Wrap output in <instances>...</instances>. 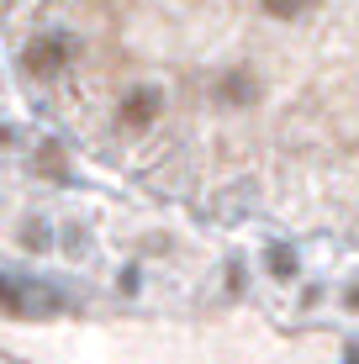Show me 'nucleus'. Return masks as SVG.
Segmentation results:
<instances>
[{
    "label": "nucleus",
    "instance_id": "obj_1",
    "mask_svg": "<svg viewBox=\"0 0 359 364\" xmlns=\"http://www.w3.org/2000/svg\"><path fill=\"white\" fill-rule=\"evenodd\" d=\"M69 37H58V32H48V37H37V43H27V74H37V80H53V74H64L69 69Z\"/></svg>",
    "mask_w": 359,
    "mask_h": 364
},
{
    "label": "nucleus",
    "instance_id": "obj_2",
    "mask_svg": "<svg viewBox=\"0 0 359 364\" xmlns=\"http://www.w3.org/2000/svg\"><path fill=\"white\" fill-rule=\"evenodd\" d=\"M164 111V95L159 90H148V85H138V90H127L122 95V106H117V122L127 132H143V127H154V117Z\"/></svg>",
    "mask_w": 359,
    "mask_h": 364
},
{
    "label": "nucleus",
    "instance_id": "obj_3",
    "mask_svg": "<svg viewBox=\"0 0 359 364\" xmlns=\"http://www.w3.org/2000/svg\"><path fill=\"white\" fill-rule=\"evenodd\" d=\"M254 95H259V85H254L249 69H227L217 80V100H222V106H249Z\"/></svg>",
    "mask_w": 359,
    "mask_h": 364
},
{
    "label": "nucleus",
    "instance_id": "obj_4",
    "mask_svg": "<svg viewBox=\"0 0 359 364\" xmlns=\"http://www.w3.org/2000/svg\"><path fill=\"white\" fill-rule=\"evenodd\" d=\"M259 6H264L275 21H291V16H301V11L312 6V0H259Z\"/></svg>",
    "mask_w": 359,
    "mask_h": 364
}]
</instances>
